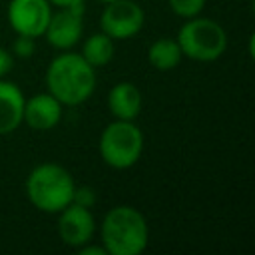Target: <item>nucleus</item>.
I'll use <instances>...</instances> for the list:
<instances>
[{"mask_svg": "<svg viewBox=\"0 0 255 255\" xmlns=\"http://www.w3.org/2000/svg\"><path fill=\"white\" fill-rule=\"evenodd\" d=\"M46 86L62 106H78L86 102L96 88V68L80 54L64 50L48 66Z\"/></svg>", "mask_w": 255, "mask_h": 255, "instance_id": "f257e3e1", "label": "nucleus"}, {"mask_svg": "<svg viewBox=\"0 0 255 255\" xmlns=\"http://www.w3.org/2000/svg\"><path fill=\"white\" fill-rule=\"evenodd\" d=\"M102 245L108 255H139L149 241V227L141 211L116 205L102 219Z\"/></svg>", "mask_w": 255, "mask_h": 255, "instance_id": "f03ea898", "label": "nucleus"}, {"mask_svg": "<svg viewBox=\"0 0 255 255\" xmlns=\"http://www.w3.org/2000/svg\"><path fill=\"white\" fill-rule=\"evenodd\" d=\"M76 183L68 169L58 163L36 165L26 179V195L30 203L44 213H58L74 199Z\"/></svg>", "mask_w": 255, "mask_h": 255, "instance_id": "7ed1b4c3", "label": "nucleus"}, {"mask_svg": "<svg viewBox=\"0 0 255 255\" xmlns=\"http://www.w3.org/2000/svg\"><path fill=\"white\" fill-rule=\"evenodd\" d=\"M143 151V133L131 120L108 124L100 135V155L114 169H128L137 163Z\"/></svg>", "mask_w": 255, "mask_h": 255, "instance_id": "20e7f679", "label": "nucleus"}, {"mask_svg": "<svg viewBox=\"0 0 255 255\" xmlns=\"http://www.w3.org/2000/svg\"><path fill=\"white\" fill-rule=\"evenodd\" d=\"M177 44L183 56L195 62H213L227 48L225 30L209 18H187L177 32Z\"/></svg>", "mask_w": 255, "mask_h": 255, "instance_id": "39448f33", "label": "nucleus"}, {"mask_svg": "<svg viewBox=\"0 0 255 255\" xmlns=\"http://www.w3.org/2000/svg\"><path fill=\"white\" fill-rule=\"evenodd\" d=\"M145 14L133 0H116L106 4L100 16V28L112 40H128L139 34L143 28Z\"/></svg>", "mask_w": 255, "mask_h": 255, "instance_id": "423d86ee", "label": "nucleus"}, {"mask_svg": "<svg viewBox=\"0 0 255 255\" xmlns=\"http://www.w3.org/2000/svg\"><path fill=\"white\" fill-rule=\"evenodd\" d=\"M52 16V4L48 0H10L8 22L20 36L40 38Z\"/></svg>", "mask_w": 255, "mask_h": 255, "instance_id": "0eeeda50", "label": "nucleus"}, {"mask_svg": "<svg viewBox=\"0 0 255 255\" xmlns=\"http://www.w3.org/2000/svg\"><path fill=\"white\" fill-rule=\"evenodd\" d=\"M82 32H84V2L74 6H62L56 14H52L44 36L52 48L64 52L80 42Z\"/></svg>", "mask_w": 255, "mask_h": 255, "instance_id": "6e6552de", "label": "nucleus"}, {"mask_svg": "<svg viewBox=\"0 0 255 255\" xmlns=\"http://www.w3.org/2000/svg\"><path fill=\"white\" fill-rule=\"evenodd\" d=\"M58 213H60L58 235L66 245L80 247L84 243H90V239L96 231V219H94L90 207L72 201Z\"/></svg>", "mask_w": 255, "mask_h": 255, "instance_id": "1a4fd4ad", "label": "nucleus"}, {"mask_svg": "<svg viewBox=\"0 0 255 255\" xmlns=\"http://www.w3.org/2000/svg\"><path fill=\"white\" fill-rule=\"evenodd\" d=\"M62 120V104L50 94H36L24 102L22 122H26L36 131H48Z\"/></svg>", "mask_w": 255, "mask_h": 255, "instance_id": "9d476101", "label": "nucleus"}, {"mask_svg": "<svg viewBox=\"0 0 255 255\" xmlns=\"http://www.w3.org/2000/svg\"><path fill=\"white\" fill-rule=\"evenodd\" d=\"M24 94L22 90L0 78V135H8L18 129L24 114Z\"/></svg>", "mask_w": 255, "mask_h": 255, "instance_id": "9b49d317", "label": "nucleus"}, {"mask_svg": "<svg viewBox=\"0 0 255 255\" xmlns=\"http://www.w3.org/2000/svg\"><path fill=\"white\" fill-rule=\"evenodd\" d=\"M108 108L116 120H135L141 112V92L131 82H120L108 92Z\"/></svg>", "mask_w": 255, "mask_h": 255, "instance_id": "f8f14e48", "label": "nucleus"}, {"mask_svg": "<svg viewBox=\"0 0 255 255\" xmlns=\"http://www.w3.org/2000/svg\"><path fill=\"white\" fill-rule=\"evenodd\" d=\"M181 50H179V44L177 40H171V38H159L155 40L149 50H147V60L149 64L155 68V70H173L179 62H181Z\"/></svg>", "mask_w": 255, "mask_h": 255, "instance_id": "ddd939ff", "label": "nucleus"}, {"mask_svg": "<svg viewBox=\"0 0 255 255\" xmlns=\"http://www.w3.org/2000/svg\"><path fill=\"white\" fill-rule=\"evenodd\" d=\"M80 56H82L92 68H102V66H106V64L114 58V42H112V38L106 36L104 32L92 34V36L86 38V42L82 44Z\"/></svg>", "mask_w": 255, "mask_h": 255, "instance_id": "4468645a", "label": "nucleus"}, {"mask_svg": "<svg viewBox=\"0 0 255 255\" xmlns=\"http://www.w3.org/2000/svg\"><path fill=\"white\" fill-rule=\"evenodd\" d=\"M167 2H169V8L185 20L199 16L201 10L205 8V0H167Z\"/></svg>", "mask_w": 255, "mask_h": 255, "instance_id": "2eb2a0df", "label": "nucleus"}, {"mask_svg": "<svg viewBox=\"0 0 255 255\" xmlns=\"http://www.w3.org/2000/svg\"><path fill=\"white\" fill-rule=\"evenodd\" d=\"M12 48H14V54H16V56L28 58V56H32L34 50H36L34 38H30V36H20V34H18L16 40H14V44H12Z\"/></svg>", "mask_w": 255, "mask_h": 255, "instance_id": "dca6fc26", "label": "nucleus"}, {"mask_svg": "<svg viewBox=\"0 0 255 255\" xmlns=\"http://www.w3.org/2000/svg\"><path fill=\"white\" fill-rule=\"evenodd\" d=\"M72 201L90 207V205L96 201V197H94V191H92L90 187H76V189H74V199H72Z\"/></svg>", "mask_w": 255, "mask_h": 255, "instance_id": "f3484780", "label": "nucleus"}, {"mask_svg": "<svg viewBox=\"0 0 255 255\" xmlns=\"http://www.w3.org/2000/svg\"><path fill=\"white\" fill-rule=\"evenodd\" d=\"M12 70V54L0 46V78H4Z\"/></svg>", "mask_w": 255, "mask_h": 255, "instance_id": "a211bd4d", "label": "nucleus"}, {"mask_svg": "<svg viewBox=\"0 0 255 255\" xmlns=\"http://www.w3.org/2000/svg\"><path fill=\"white\" fill-rule=\"evenodd\" d=\"M78 249H80L82 255H108V251L104 249V245H102V247H94V245L84 243V245H80Z\"/></svg>", "mask_w": 255, "mask_h": 255, "instance_id": "6ab92c4d", "label": "nucleus"}, {"mask_svg": "<svg viewBox=\"0 0 255 255\" xmlns=\"http://www.w3.org/2000/svg\"><path fill=\"white\" fill-rule=\"evenodd\" d=\"M50 4H54V6H58V8H62V6H74V4H82L84 0H48Z\"/></svg>", "mask_w": 255, "mask_h": 255, "instance_id": "aec40b11", "label": "nucleus"}, {"mask_svg": "<svg viewBox=\"0 0 255 255\" xmlns=\"http://www.w3.org/2000/svg\"><path fill=\"white\" fill-rule=\"evenodd\" d=\"M102 4H110V2H116V0H100Z\"/></svg>", "mask_w": 255, "mask_h": 255, "instance_id": "412c9836", "label": "nucleus"}]
</instances>
